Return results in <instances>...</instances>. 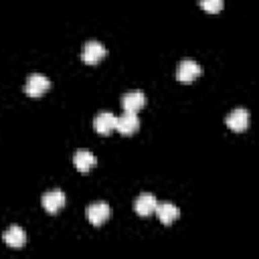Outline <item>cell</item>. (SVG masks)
Masks as SVG:
<instances>
[{
  "mask_svg": "<svg viewBox=\"0 0 259 259\" xmlns=\"http://www.w3.org/2000/svg\"><path fill=\"white\" fill-rule=\"evenodd\" d=\"M49 87H51V81H49V77H45L42 73H32V75H28V77H26V83H24V91H26V95H30V97H40L45 91H49Z\"/></svg>",
  "mask_w": 259,
  "mask_h": 259,
  "instance_id": "obj_1",
  "label": "cell"
},
{
  "mask_svg": "<svg viewBox=\"0 0 259 259\" xmlns=\"http://www.w3.org/2000/svg\"><path fill=\"white\" fill-rule=\"evenodd\" d=\"M202 73L200 65L194 61V59H182L178 63V71H176V77L180 83H192L198 75Z\"/></svg>",
  "mask_w": 259,
  "mask_h": 259,
  "instance_id": "obj_2",
  "label": "cell"
},
{
  "mask_svg": "<svg viewBox=\"0 0 259 259\" xmlns=\"http://www.w3.org/2000/svg\"><path fill=\"white\" fill-rule=\"evenodd\" d=\"M40 202H42V206H45V210H47L49 214H55V212H59V210L65 206L67 196H65L63 190H49V192L42 194Z\"/></svg>",
  "mask_w": 259,
  "mask_h": 259,
  "instance_id": "obj_3",
  "label": "cell"
},
{
  "mask_svg": "<svg viewBox=\"0 0 259 259\" xmlns=\"http://www.w3.org/2000/svg\"><path fill=\"white\" fill-rule=\"evenodd\" d=\"M105 47L99 42V40H89L85 42L83 51H81V59L87 63V65H97L103 57H105Z\"/></svg>",
  "mask_w": 259,
  "mask_h": 259,
  "instance_id": "obj_4",
  "label": "cell"
},
{
  "mask_svg": "<svg viewBox=\"0 0 259 259\" xmlns=\"http://www.w3.org/2000/svg\"><path fill=\"white\" fill-rule=\"evenodd\" d=\"M138 127H140V119H138L136 111H123L115 121V130L121 136H132V134H136Z\"/></svg>",
  "mask_w": 259,
  "mask_h": 259,
  "instance_id": "obj_5",
  "label": "cell"
},
{
  "mask_svg": "<svg viewBox=\"0 0 259 259\" xmlns=\"http://www.w3.org/2000/svg\"><path fill=\"white\" fill-rule=\"evenodd\" d=\"M107 219H109V204H107V202L99 200V202H93V204L87 206V221H89L91 225L99 227V225H103Z\"/></svg>",
  "mask_w": 259,
  "mask_h": 259,
  "instance_id": "obj_6",
  "label": "cell"
},
{
  "mask_svg": "<svg viewBox=\"0 0 259 259\" xmlns=\"http://www.w3.org/2000/svg\"><path fill=\"white\" fill-rule=\"evenodd\" d=\"M227 125L233 130V132H245L247 125H249V111L243 109V107H237L233 109L229 115H227Z\"/></svg>",
  "mask_w": 259,
  "mask_h": 259,
  "instance_id": "obj_7",
  "label": "cell"
},
{
  "mask_svg": "<svg viewBox=\"0 0 259 259\" xmlns=\"http://www.w3.org/2000/svg\"><path fill=\"white\" fill-rule=\"evenodd\" d=\"M115 121H117V117H115L111 111H99V113L95 115V119H93V127H95L97 134L107 136L109 132L115 130Z\"/></svg>",
  "mask_w": 259,
  "mask_h": 259,
  "instance_id": "obj_8",
  "label": "cell"
},
{
  "mask_svg": "<svg viewBox=\"0 0 259 259\" xmlns=\"http://www.w3.org/2000/svg\"><path fill=\"white\" fill-rule=\"evenodd\" d=\"M144 105H146V95H144V91H140V89L127 91V93H123V97H121V107H123V111H138V109H142Z\"/></svg>",
  "mask_w": 259,
  "mask_h": 259,
  "instance_id": "obj_9",
  "label": "cell"
},
{
  "mask_svg": "<svg viewBox=\"0 0 259 259\" xmlns=\"http://www.w3.org/2000/svg\"><path fill=\"white\" fill-rule=\"evenodd\" d=\"M156 204H158L156 196L150 194V192H144V194H140V196L134 200V210H136L140 217H150V214L156 210Z\"/></svg>",
  "mask_w": 259,
  "mask_h": 259,
  "instance_id": "obj_10",
  "label": "cell"
},
{
  "mask_svg": "<svg viewBox=\"0 0 259 259\" xmlns=\"http://www.w3.org/2000/svg\"><path fill=\"white\" fill-rule=\"evenodd\" d=\"M4 243L10 247V249H22L24 243H26V233L22 231V227L18 225H12L4 231Z\"/></svg>",
  "mask_w": 259,
  "mask_h": 259,
  "instance_id": "obj_11",
  "label": "cell"
},
{
  "mask_svg": "<svg viewBox=\"0 0 259 259\" xmlns=\"http://www.w3.org/2000/svg\"><path fill=\"white\" fill-rule=\"evenodd\" d=\"M154 212L158 214V219H160L162 225H172L178 219V214H180L178 206H174L172 202H158Z\"/></svg>",
  "mask_w": 259,
  "mask_h": 259,
  "instance_id": "obj_12",
  "label": "cell"
},
{
  "mask_svg": "<svg viewBox=\"0 0 259 259\" xmlns=\"http://www.w3.org/2000/svg\"><path fill=\"white\" fill-rule=\"evenodd\" d=\"M73 162H75V168L79 172H89L93 166H95V156L89 152V150H77L75 156H73Z\"/></svg>",
  "mask_w": 259,
  "mask_h": 259,
  "instance_id": "obj_13",
  "label": "cell"
},
{
  "mask_svg": "<svg viewBox=\"0 0 259 259\" xmlns=\"http://www.w3.org/2000/svg\"><path fill=\"white\" fill-rule=\"evenodd\" d=\"M198 4H200V8L206 10L208 14H217V12L223 10L225 0H198Z\"/></svg>",
  "mask_w": 259,
  "mask_h": 259,
  "instance_id": "obj_14",
  "label": "cell"
}]
</instances>
